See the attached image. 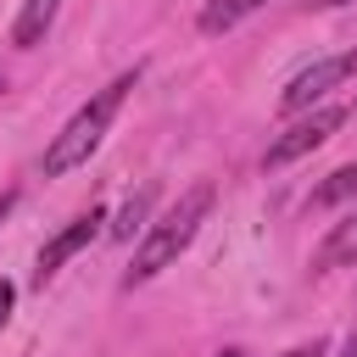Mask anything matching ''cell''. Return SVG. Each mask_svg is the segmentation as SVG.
<instances>
[{"instance_id":"obj_1","label":"cell","mask_w":357,"mask_h":357,"mask_svg":"<svg viewBox=\"0 0 357 357\" xmlns=\"http://www.w3.org/2000/svg\"><path fill=\"white\" fill-rule=\"evenodd\" d=\"M206 212H212V184H190L151 229H145V240H139V251H134V268L123 273V284L134 290V284H145V279H156L162 268H173L178 262V251L195 240V229L206 223Z\"/></svg>"},{"instance_id":"obj_2","label":"cell","mask_w":357,"mask_h":357,"mask_svg":"<svg viewBox=\"0 0 357 357\" xmlns=\"http://www.w3.org/2000/svg\"><path fill=\"white\" fill-rule=\"evenodd\" d=\"M134 89V73H123V78H112L106 89H95L73 117H67V128L50 139V151H45V178H61V173H73L78 162H89V151L106 139V123L117 117V106H123V95Z\"/></svg>"},{"instance_id":"obj_3","label":"cell","mask_w":357,"mask_h":357,"mask_svg":"<svg viewBox=\"0 0 357 357\" xmlns=\"http://www.w3.org/2000/svg\"><path fill=\"white\" fill-rule=\"evenodd\" d=\"M351 73H357V50H346V56H324V61H312L307 73H296V78L284 84L279 106H284V112H307V106H318L335 84H346Z\"/></svg>"},{"instance_id":"obj_4","label":"cell","mask_w":357,"mask_h":357,"mask_svg":"<svg viewBox=\"0 0 357 357\" xmlns=\"http://www.w3.org/2000/svg\"><path fill=\"white\" fill-rule=\"evenodd\" d=\"M340 123H346V112H340V106H312L301 123H290V128H284V134L268 145V167H284V162H296V156L318 151V145H324V139H329Z\"/></svg>"},{"instance_id":"obj_5","label":"cell","mask_w":357,"mask_h":357,"mask_svg":"<svg viewBox=\"0 0 357 357\" xmlns=\"http://www.w3.org/2000/svg\"><path fill=\"white\" fill-rule=\"evenodd\" d=\"M100 223H106V206L78 212V218H73V223H67V229H61V234H56V240L39 251V262H33V284H45V279H50V273H56L67 257H78V251H84V245L100 234Z\"/></svg>"},{"instance_id":"obj_6","label":"cell","mask_w":357,"mask_h":357,"mask_svg":"<svg viewBox=\"0 0 357 357\" xmlns=\"http://www.w3.org/2000/svg\"><path fill=\"white\" fill-rule=\"evenodd\" d=\"M56 6H61V0H22V17H17V28H11L17 50H33V45L50 33V22H56Z\"/></svg>"},{"instance_id":"obj_7","label":"cell","mask_w":357,"mask_h":357,"mask_svg":"<svg viewBox=\"0 0 357 357\" xmlns=\"http://www.w3.org/2000/svg\"><path fill=\"white\" fill-rule=\"evenodd\" d=\"M346 262H357V212L340 218L318 245V268H346Z\"/></svg>"},{"instance_id":"obj_8","label":"cell","mask_w":357,"mask_h":357,"mask_svg":"<svg viewBox=\"0 0 357 357\" xmlns=\"http://www.w3.org/2000/svg\"><path fill=\"white\" fill-rule=\"evenodd\" d=\"M262 0H206L201 6V33H229L240 17H251Z\"/></svg>"},{"instance_id":"obj_9","label":"cell","mask_w":357,"mask_h":357,"mask_svg":"<svg viewBox=\"0 0 357 357\" xmlns=\"http://www.w3.org/2000/svg\"><path fill=\"white\" fill-rule=\"evenodd\" d=\"M351 195H357V162L335 167V173L312 190V206H335V201H351Z\"/></svg>"},{"instance_id":"obj_10","label":"cell","mask_w":357,"mask_h":357,"mask_svg":"<svg viewBox=\"0 0 357 357\" xmlns=\"http://www.w3.org/2000/svg\"><path fill=\"white\" fill-rule=\"evenodd\" d=\"M145 212H151V190H139V195H128V206L117 212V223H112V234H117V240H134V229H145Z\"/></svg>"},{"instance_id":"obj_11","label":"cell","mask_w":357,"mask_h":357,"mask_svg":"<svg viewBox=\"0 0 357 357\" xmlns=\"http://www.w3.org/2000/svg\"><path fill=\"white\" fill-rule=\"evenodd\" d=\"M11 301H17V290H11V284H6V279H0V324H6V318H11Z\"/></svg>"},{"instance_id":"obj_12","label":"cell","mask_w":357,"mask_h":357,"mask_svg":"<svg viewBox=\"0 0 357 357\" xmlns=\"http://www.w3.org/2000/svg\"><path fill=\"white\" fill-rule=\"evenodd\" d=\"M284 357H324V340H312V346H296V351H284Z\"/></svg>"},{"instance_id":"obj_13","label":"cell","mask_w":357,"mask_h":357,"mask_svg":"<svg viewBox=\"0 0 357 357\" xmlns=\"http://www.w3.org/2000/svg\"><path fill=\"white\" fill-rule=\"evenodd\" d=\"M218 357H245V351H240V346H223V351H218Z\"/></svg>"},{"instance_id":"obj_14","label":"cell","mask_w":357,"mask_h":357,"mask_svg":"<svg viewBox=\"0 0 357 357\" xmlns=\"http://www.w3.org/2000/svg\"><path fill=\"white\" fill-rule=\"evenodd\" d=\"M340 357H357V340H346V351H340Z\"/></svg>"},{"instance_id":"obj_15","label":"cell","mask_w":357,"mask_h":357,"mask_svg":"<svg viewBox=\"0 0 357 357\" xmlns=\"http://www.w3.org/2000/svg\"><path fill=\"white\" fill-rule=\"evenodd\" d=\"M312 6H346V0H312Z\"/></svg>"},{"instance_id":"obj_16","label":"cell","mask_w":357,"mask_h":357,"mask_svg":"<svg viewBox=\"0 0 357 357\" xmlns=\"http://www.w3.org/2000/svg\"><path fill=\"white\" fill-rule=\"evenodd\" d=\"M0 95H6V78H0Z\"/></svg>"}]
</instances>
